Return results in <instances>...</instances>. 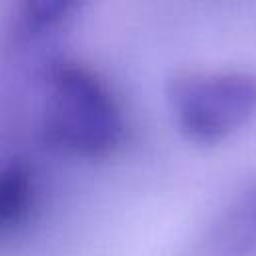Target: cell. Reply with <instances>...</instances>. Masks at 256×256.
Masks as SVG:
<instances>
[{
  "label": "cell",
  "mask_w": 256,
  "mask_h": 256,
  "mask_svg": "<svg viewBox=\"0 0 256 256\" xmlns=\"http://www.w3.org/2000/svg\"><path fill=\"white\" fill-rule=\"evenodd\" d=\"M44 126L54 146L80 156L108 154L124 134L122 112L110 90L76 64L52 70Z\"/></svg>",
  "instance_id": "cell-1"
},
{
  "label": "cell",
  "mask_w": 256,
  "mask_h": 256,
  "mask_svg": "<svg viewBox=\"0 0 256 256\" xmlns=\"http://www.w3.org/2000/svg\"><path fill=\"white\" fill-rule=\"evenodd\" d=\"M178 128L194 142L214 144L256 114V74L246 70L184 72L170 82Z\"/></svg>",
  "instance_id": "cell-2"
},
{
  "label": "cell",
  "mask_w": 256,
  "mask_h": 256,
  "mask_svg": "<svg viewBox=\"0 0 256 256\" xmlns=\"http://www.w3.org/2000/svg\"><path fill=\"white\" fill-rule=\"evenodd\" d=\"M214 242L226 254H246L256 246V182L244 190L222 216Z\"/></svg>",
  "instance_id": "cell-3"
},
{
  "label": "cell",
  "mask_w": 256,
  "mask_h": 256,
  "mask_svg": "<svg viewBox=\"0 0 256 256\" xmlns=\"http://www.w3.org/2000/svg\"><path fill=\"white\" fill-rule=\"evenodd\" d=\"M34 174L26 162L0 166V232L26 218L34 202Z\"/></svg>",
  "instance_id": "cell-4"
},
{
  "label": "cell",
  "mask_w": 256,
  "mask_h": 256,
  "mask_svg": "<svg viewBox=\"0 0 256 256\" xmlns=\"http://www.w3.org/2000/svg\"><path fill=\"white\" fill-rule=\"evenodd\" d=\"M76 8L74 2H66V0H54V2H30L24 12L20 14V24L18 28L32 36V34H42L46 30L56 28L58 24H62L66 18H70V12Z\"/></svg>",
  "instance_id": "cell-5"
}]
</instances>
